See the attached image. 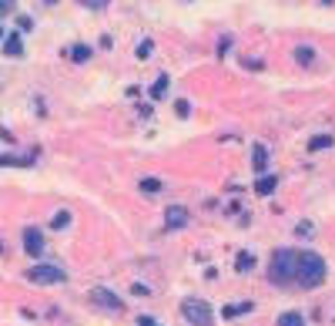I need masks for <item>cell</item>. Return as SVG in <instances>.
Returning <instances> with one entry per match:
<instances>
[{"label": "cell", "mask_w": 335, "mask_h": 326, "mask_svg": "<svg viewBox=\"0 0 335 326\" xmlns=\"http://www.w3.org/2000/svg\"><path fill=\"white\" fill-rule=\"evenodd\" d=\"M322 279H325V259H322L318 252H312V249L298 252V259H295V283L298 286L302 289H315Z\"/></svg>", "instance_id": "obj_1"}, {"label": "cell", "mask_w": 335, "mask_h": 326, "mask_svg": "<svg viewBox=\"0 0 335 326\" xmlns=\"http://www.w3.org/2000/svg\"><path fill=\"white\" fill-rule=\"evenodd\" d=\"M295 259H298L295 249H279L275 252V256H272V269H268L272 283H279V286L295 283Z\"/></svg>", "instance_id": "obj_2"}, {"label": "cell", "mask_w": 335, "mask_h": 326, "mask_svg": "<svg viewBox=\"0 0 335 326\" xmlns=\"http://www.w3.org/2000/svg\"><path fill=\"white\" fill-rule=\"evenodd\" d=\"M181 313H185V320L191 326H211V320H215V313H211V306L205 299H185Z\"/></svg>", "instance_id": "obj_3"}, {"label": "cell", "mask_w": 335, "mask_h": 326, "mask_svg": "<svg viewBox=\"0 0 335 326\" xmlns=\"http://www.w3.org/2000/svg\"><path fill=\"white\" fill-rule=\"evenodd\" d=\"M27 279H30V283H37V286L64 283V269H60V266H34L30 272H27Z\"/></svg>", "instance_id": "obj_4"}, {"label": "cell", "mask_w": 335, "mask_h": 326, "mask_svg": "<svg viewBox=\"0 0 335 326\" xmlns=\"http://www.w3.org/2000/svg\"><path fill=\"white\" fill-rule=\"evenodd\" d=\"M91 299L97 303V306H104V309H114V313H121V299H117L114 293H108V289H94V293H91Z\"/></svg>", "instance_id": "obj_5"}, {"label": "cell", "mask_w": 335, "mask_h": 326, "mask_svg": "<svg viewBox=\"0 0 335 326\" xmlns=\"http://www.w3.org/2000/svg\"><path fill=\"white\" fill-rule=\"evenodd\" d=\"M165 226H168V229H181V226H188V209L171 205V209L165 212Z\"/></svg>", "instance_id": "obj_6"}, {"label": "cell", "mask_w": 335, "mask_h": 326, "mask_svg": "<svg viewBox=\"0 0 335 326\" xmlns=\"http://www.w3.org/2000/svg\"><path fill=\"white\" fill-rule=\"evenodd\" d=\"M24 249L30 252V256H40L44 252V235L37 229H24Z\"/></svg>", "instance_id": "obj_7"}, {"label": "cell", "mask_w": 335, "mask_h": 326, "mask_svg": "<svg viewBox=\"0 0 335 326\" xmlns=\"http://www.w3.org/2000/svg\"><path fill=\"white\" fill-rule=\"evenodd\" d=\"M3 51H7L10 58H20V51H24V47H20V34H10L7 44H3Z\"/></svg>", "instance_id": "obj_8"}, {"label": "cell", "mask_w": 335, "mask_h": 326, "mask_svg": "<svg viewBox=\"0 0 335 326\" xmlns=\"http://www.w3.org/2000/svg\"><path fill=\"white\" fill-rule=\"evenodd\" d=\"M171 88V81H168V74H161L158 81H154V88H151V98L158 101V98H165V91Z\"/></svg>", "instance_id": "obj_9"}, {"label": "cell", "mask_w": 335, "mask_h": 326, "mask_svg": "<svg viewBox=\"0 0 335 326\" xmlns=\"http://www.w3.org/2000/svg\"><path fill=\"white\" fill-rule=\"evenodd\" d=\"M279 326H305V320H302V313H281Z\"/></svg>", "instance_id": "obj_10"}, {"label": "cell", "mask_w": 335, "mask_h": 326, "mask_svg": "<svg viewBox=\"0 0 335 326\" xmlns=\"http://www.w3.org/2000/svg\"><path fill=\"white\" fill-rule=\"evenodd\" d=\"M255 192H258V195H272V192H275V178H272V175H265V178H258Z\"/></svg>", "instance_id": "obj_11"}, {"label": "cell", "mask_w": 335, "mask_h": 326, "mask_svg": "<svg viewBox=\"0 0 335 326\" xmlns=\"http://www.w3.org/2000/svg\"><path fill=\"white\" fill-rule=\"evenodd\" d=\"M251 269H255V256L251 252H242L238 256V272H251Z\"/></svg>", "instance_id": "obj_12"}, {"label": "cell", "mask_w": 335, "mask_h": 326, "mask_svg": "<svg viewBox=\"0 0 335 326\" xmlns=\"http://www.w3.org/2000/svg\"><path fill=\"white\" fill-rule=\"evenodd\" d=\"M51 226H54V229H67V226H71V212H57L54 219H51Z\"/></svg>", "instance_id": "obj_13"}, {"label": "cell", "mask_w": 335, "mask_h": 326, "mask_svg": "<svg viewBox=\"0 0 335 326\" xmlns=\"http://www.w3.org/2000/svg\"><path fill=\"white\" fill-rule=\"evenodd\" d=\"M332 145V138L329 134H318V138H312V152H322V148H329Z\"/></svg>", "instance_id": "obj_14"}, {"label": "cell", "mask_w": 335, "mask_h": 326, "mask_svg": "<svg viewBox=\"0 0 335 326\" xmlns=\"http://www.w3.org/2000/svg\"><path fill=\"white\" fill-rule=\"evenodd\" d=\"M71 58H74V61H87V58H91V47H84V44H77L74 51H71Z\"/></svg>", "instance_id": "obj_15"}, {"label": "cell", "mask_w": 335, "mask_h": 326, "mask_svg": "<svg viewBox=\"0 0 335 326\" xmlns=\"http://www.w3.org/2000/svg\"><path fill=\"white\" fill-rule=\"evenodd\" d=\"M251 309V303H238V306H228L224 309V316H238V313H248Z\"/></svg>", "instance_id": "obj_16"}, {"label": "cell", "mask_w": 335, "mask_h": 326, "mask_svg": "<svg viewBox=\"0 0 335 326\" xmlns=\"http://www.w3.org/2000/svg\"><path fill=\"white\" fill-rule=\"evenodd\" d=\"M141 189H144V192H161V182H158V178H144Z\"/></svg>", "instance_id": "obj_17"}, {"label": "cell", "mask_w": 335, "mask_h": 326, "mask_svg": "<svg viewBox=\"0 0 335 326\" xmlns=\"http://www.w3.org/2000/svg\"><path fill=\"white\" fill-rule=\"evenodd\" d=\"M255 168H258V172L265 168V148H261V145L255 148Z\"/></svg>", "instance_id": "obj_18"}, {"label": "cell", "mask_w": 335, "mask_h": 326, "mask_svg": "<svg viewBox=\"0 0 335 326\" xmlns=\"http://www.w3.org/2000/svg\"><path fill=\"white\" fill-rule=\"evenodd\" d=\"M14 3H17V0H0V14H10V10H14Z\"/></svg>", "instance_id": "obj_19"}, {"label": "cell", "mask_w": 335, "mask_h": 326, "mask_svg": "<svg viewBox=\"0 0 335 326\" xmlns=\"http://www.w3.org/2000/svg\"><path fill=\"white\" fill-rule=\"evenodd\" d=\"M138 326H158L154 316H138Z\"/></svg>", "instance_id": "obj_20"}, {"label": "cell", "mask_w": 335, "mask_h": 326, "mask_svg": "<svg viewBox=\"0 0 335 326\" xmlns=\"http://www.w3.org/2000/svg\"><path fill=\"white\" fill-rule=\"evenodd\" d=\"M81 3H84V7H94V10H101V7H104L108 0H81Z\"/></svg>", "instance_id": "obj_21"}, {"label": "cell", "mask_w": 335, "mask_h": 326, "mask_svg": "<svg viewBox=\"0 0 335 326\" xmlns=\"http://www.w3.org/2000/svg\"><path fill=\"white\" fill-rule=\"evenodd\" d=\"M295 58H298V61H302V64H308V58H312V51H308V47H305V51H298Z\"/></svg>", "instance_id": "obj_22"}, {"label": "cell", "mask_w": 335, "mask_h": 326, "mask_svg": "<svg viewBox=\"0 0 335 326\" xmlns=\"http://www.w3.org/2000/svg\"><path fill=\"white\" fill-rule=\"evenodd\" d=\"M0 252H3V242H0Z\"/></svg>", "instance_id": "obj_23"}, {"label": "cell", "mask_w": 335, "mask_h": 326, "mask_svg": "<svg viewBox=\"0 0 335 326\" xmlns=\"http://www.w3.org/2000/svg\"><path fill=\"white\" fill-rule=\"evenodd\" d=\"M0 37H3V31H0Z\"/></svg>", "instance_id": "obj_24"}, {"label": "cell", "mask_w": 335, "mask_h": 326, "mask_svg": "<svg viewBox=\"0 0 335 326\" xmlns=\"http://www.w3.org/2000/svg\"><path fill=\"white\" fill-rule=\"evenodd\" d=\"M47 3H54V0H47Z\"/></svg>", "instance_id": "obj_25"}]
</instances>
